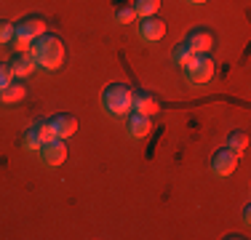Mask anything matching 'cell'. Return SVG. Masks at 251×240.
<instances>
[{"mask_svg":"<svg viewBox=\"0 0 251 240\" xmlns=\"http://www.w3.org/2000/svg\"><path fill=\"white\" fill-rule=\"evenodd\" d=\"M35 128H38L40 144H46V142L56 139V136H53V128H51V120H38V123H35Z\"/></svg>","mask_w":251,"mask_h":240,"instance_id":"obj_18","label":"cell"},{"mask_svg":"<svg viewBox=\"0 0 251 240\" xmlns=\"http://www.w3.org/2000/svg\"><path fill=\"white\" fill-rule=\"evenodd\" d=\"M128 134L134 136V139H145L147 134L152 131V123H150V115H142V112H131L128 115Z\"/></svg>","mask_w":251,"mask_h":240,"instance_id":"obj_12","label":"cell"},{"mask_svg":"<svg viewBox=\"0 0 251 240\" xmlns=\"http://www.w3.org/2000/svg\"><path fill=\"white\" fill-rule=\"evenodd\" d=\"M38 152H40V160H43L46 166L56 168L67 160V144H64V139H51V142L40 144Z\"/></svg>","mask_w":251,"mask_h":240,"instance_id":"obj_6","label":"cell"},{"mask_svg":"<svg viewBox=\"0 0 251 240\" xmlns=\"http://www.w3.org/2000/svg\"><path fill=\"white\" fill-rule=\"evenodd\" d=\"M29 56H32L35 67L56 70V67H62V62H64V43L56 35L43 32L40 38H35L32 43H29Z\"/></svg>","mask_w":251,"mask_h":240,"instance_id":"obj_1","label":"cell"},{"mask_svg":"<svg viewBox=\"0 0 251 240\" xmlns=\"http://www.w3.org/2000/svg\"><path fill=\"white\" fill-rule=\"evenodd\" d=\"M14 43V24L0 19V46H8Z\"/></svg>","mask_w":251,"mask_h":240,"instance_id":"obj_19","label":"cell"},{"mask_svg":"<svg viewBox=\"0 0 251 240\" xmlns=\"http://www.w3.org/2000/svg\"><path fill=\"white\" fill-rule=\"evenodd\" d=\"M101 104L110 115H128L131 112V88L126 83H110L101 91Z\"/></svg>","mask_w":251,"mask_h":240,"instance_id":"obj_3","label":"cell"},{"mask_svg":"<svg viewBox=\"0 0 251 240\" xmlns=\"http://www.w3.org/2000/svg\"><path fill=\"white\" fill-rule=\"evenodd\" d=\"M27 96V88L22 80H11L5 88H0V101L3 104H16V101H22Z\"/></svg>","mask_w":251,"mask_h":240,"instance_id":"obj_13","label":"cell"},{"mask_svg":"<svg viewBox=\"0 0 251 240\" xmlns=\"http://www.w3.org/2000/svg\"><path fill=\"white\" fill-rule=\"evenodd\" d=\"M208 166H211V171L217 173V176H230V173L235 171V166H238V152L230 149V147H222V149H217V152L211 155Z\"/></svg>","mask_w":251,"mask_h":240,"instance_id":"obj_5","label":"cell"},{"mask_svg":"<svg viewBox=\"0 0 251 240\" xmlns=\"http://www.w3.org/2000/svg\"><path fill=\"white\" fill-rule=\"evenodd\" d=\"M134 14L139 16V19H145V16H155L160 8V0H134Z\"/></svg>","mask_w":251,"mask_h":240,"instance_id":"obj_14","label":"cell"},{"mask_svg":"<svg viewBox=\"0 0 251 240\" xmlns=\"http://www.w3.org/2000/svg\"><path fill=\"white\" fill-rule=\"evenodd\" d=\"M115 19L121 22V24H128V22L136 19V14H134V8H131V5H123V8L115 11Z\"/></svg>","mask_w":251,"mask_h":240,"instance_id":"obj_20","label":"cell"},{"mask_svg":"<svg viewBox=\"0 0 251 240\" xmlns=\"http://www.w3.org/2000/svg\"><path fill=\"white\" fill-rule=\"evenodd\" d=\"M131 112H142V115H158L160 101L147 91H131Z\"/></svg>","mask_w":251,"mask_h":240,"instance_id":"obj_7","label":"cell"},{"mask_svg":"<svg viewBox=\"0 0 251 240\" xmlns=\"http://www.w3.org/2000/svg\"><path fill=\"white\" fill-rule=\"evenodd\" d=\"M187 3H193V5H201V3H206V0H187Z\"/></svg>","mask_w":251,"mask_h":240,"instance_id":"obj_22","label":"cell"},{"mask_svg":"<svg viewBox=\"0 0 251 240\" xmlns=\"http://www.w3.org/2000/svg\"><path fill=\"white\" fill-rule=\"evenodd\" d=\"M184 43L193 48V53H208L214 48V35L208 32V29H203V27H195L193 32H187Z\"/></svg>","mask_w":251,"mask_h":240,"instance_id":"obj_9","label":"cell"},{"mask_svg":"<svg viewBox=\"0 0 251 240\" xmlns=\"http://www.w3.org/2000/svg\"><path fill=\"white\" fill-rule=\"evenodd\" d=\"M46 32V19L43 16H25L14 24V46L16 51H29V43Z\"/></svg>","mask_w":251,"mask_h":240,"instance_id":"obj_2","label":"cell"},{"mask_svg":"<svg viewBox=\"0 0 251 240\" xmlns=\"http://www.w3.org/2000/svg\"><path fill=\"white\" fill-rule=\"evenodd\" d=\"M193 56H195V53H193V48H190L187 43H184V40H182V43H179V46L174 48V53H171V59H174V64H182V67H184V64H187Z\"/></svg>","mask_w":251,"mask_h":240,"instance_id":"obj_15","label":"cell"},{"mask_svg":"<svg viewBox=\"0 0 251 240\" xmlns=\"http://www.w3.org/2000/svg\"><path fill=\"white\" fill-rule=\"evenodd\" d=\"M11 80H14V75H11V67H8V62H0V88H5Z\"/></svg>","mask_w":251,"mask_h":240,"instance_id":"obj_21","label":"cell"},{"mask_svg":"<svg viewBox=\"0 0 251 240\" xmlns=\"http://www.w3.org/2000/svg\"><path fill=\"white\" fill-rule=\"evenodd\" d=\"M227 147H230V149H235V152L241 155L243 149L249 147V136L243 134V131H232V134H230V139H227Z\"/></svg>","mask_w":251,"mask_h":240,"instance_id":"obj_16","label":"cell"},{"mask_svg":"<svg viewBox=\"0 0 251 240\" xmlns=\"http://www.w3.org/2000/svg\"><path fill=\"white\" fill-rule=\"evenodd\" d=\"M22 144H25V149H32V152H38V149H40V136H38L35 123L27 128V134H25V139H22Z\"/></svg>","mask_w":251,"mask_h":240,"instance_id":"obj_17","label":"cell"},{"mask_svg":"<svg viewBox=\"0 0 251 240\" xmlns=\"http://www.w3.org/2000/svg\"><path fill=\"white\" fill-rule=\"evenodd\" d=\"M51 128H53L56 139H70L77 131V118L70 115V112H59V115L51 118Z\"/></svg>","mask_w":251,"mask_h":240,"instance_id":"obj_8","label":"cell"},{"mask_svg":"<svg viewBox=\"0 0 251 240\" xmlns=\"http://www.w3.org/2000/svg\"><path fill=\"white\" fill-rule=\"evenodd\" d=\"M166 35V22L158 19V16H145V19L139 22V38L145 40H160Z\"/></svg>","mask_w":251,"mask_h":240,"instance_id":"obj_10","label":"cell"},{"mask_svg":"<svg viewBox=\"0 0 251 240\" xmlns=\"http://www.w3.org/2000/svg\"><path fill=\"white\" fill-rule=\"evenodd\" d=\"M8 67H11V75L22 80V77H27L29 72L35 70V62H32V56H29V51H16L14 56H11Z\"/></svg>","mask_w":251,"mask_h":240,"instance_id":"obj_11","label":"cell"},{"mask_svg":"<svg viewBox=\"0 0 251 240\" xmlns=\"http://www.w3.org/2000/svg\"><path fill=\"white\" fill-rule=\"evenodd\" d=\"M214 72H217V64H214V59L208 56V53H195V56L184 64V75H187V80L198 83V86L211 80Z\"/></svg>","mask_w":251,"mask_h":240,"instance_id":"obj_4","label":"cell"}]
</instances>
